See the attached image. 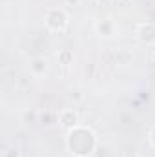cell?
I'll list each match as a JSON object with an SVG mask.
<instances>
[{
    "mask_svg": "<svg viewBox=\"0 0 155 157\" xmlns=\"http://www.w3.org/2000/svg\"><path fill=\"white\" fill-rule=\"evenodd\" d=\"M59 60H60V64H71V60H73V53L70 51V49H62L60 53H59Z\"/></svg>",
    "mask_w": 155,
    "mask_h": 157,
    "instance_id": "cell-7",
    "label": "cell"
},
{
    "mask_svg": "<svg viewBox=\"0 0 155 157\" xmlns=\"http://www.w3.org/2000/svg\"><path fill=\"white\" fill-rule=\"evenodd\" d=\"M139 40H141L142 44H146V46L153 44L155 42V24H152V22L142 24V26L139 28Z\"/></svg>",
    "mask_w": 155,
    "mask_h": 157,
    "instance_id": "cell-4",
    "label": "cell"
},
{
    "mask_svg": "<svg viewBox=\"0 0 155 157\" xmlns=\"http://www.w3.org/2000/svg\"><path fill=\"white\" fill-rule=\"evenodd\" d=\"M153 59H155V55H153Z\"/></svg>",
    "mask_w": 155,
    "mask_h": 157,
    "instance_id": "cell-9",
    "label": "cell"
},
{
    "mask_svg": "<svg viewBox=\"0 0 155 157\" xmlns=\"http://www.w3.org/2000/svg\"><path fill=\"white\" fill-rule=\"evenodd\" d=\"M46 22L53 31H64L68 26V15L62 9H51L46 17Z\"/></svg>",
    "mask_w": 155,
    "mask_h": 157,
    "instance_id": "cell-2",
    "label": "cell"
},
{
    "mask_svg": "<svg viewBox=\"0 0 155 157\" xmlns=\"http://www.w3.org/2000/svg\"><path fill=\"white\" fill-rule=\"evenodd\" d=\"M59 122H60V126H64L68 130H73V128L78 126V115L73 110H62L60 115H59Z\"/></svg>",
    "mask_w": 155,
    "mask_h": 157,
    "instance_id": "cell-3",
    "label": "cell"
},
{
    "mask_svg": "<svg viewBox=\"0 0 155 157\" xmlns=\"http://www.w3.org/2000/svg\"><path fill=\"white\" fill-rule=\"evenodd\" d=\"M46 59H42V57H37V59H33L31 60V64H29V70L35 73V75H42L44 71H46Z\"/></svg>",
    "mask_w": 155,
    "mask_h": 157,
    "instance_id": "cell-5",
    "label": "cell"
},
{
    "mask_svg": "<svg viewBox=\"0 0 155 157\" xmlns=\"http://www.w3.org/2000/svg\"><path fill=\"white\" fill-rule=\"evenodd\" d=\"M68 146H70L71 154H75V155H88V154H91V150L95 146V137H93V133H89L84 141H80L77 128H73L68 137Z\"/></svg>",
    "mask_w": 155,
    "mask_h": 157,
    "instance_id": "cell-1",
    "label": "cell"
},
{
    "mask_svg": "<svg viewBox=\"0 0 155 157\" xmlns=\"http://www.w3.org/2000/svg\"><path fill=\"white\" fill-rule=\"evenodd\" d=\"M66 2H68L70 6H77V4H78V0H66Z\"/></svg>",
    "mask_w": 155,
    "mask_h": 157,
    "instance_id": "cell-8",
    "label": "cell"
},
{
    "mask_svg": "<svg viewBox=\"0 0 155 157\" xmlns=\"http://www.w3.org/2000/svg\"><path fill=\"white\" fill-rule=\"evenodd\" d=\"M97 31L100 33V35H112L113 33V24L110 22V20H102V22H99L97 24Z\"/></svg>",
    "mask_w": 155,
    "mask_h": 157,
    "instance_id": "cell-6",
    "label": "cell"
}]
</instances>
